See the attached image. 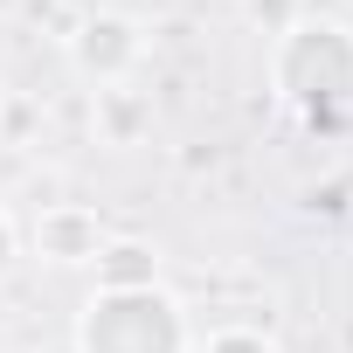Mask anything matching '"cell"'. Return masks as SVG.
Returning a JSON list of instances; mask_svg holds the SVG:
<instances>
[{"instance_id":"cell-3","label":"cell","mask_w":353,"mask_h":353,"mask_svg":"<svg viewBox=\"0 0 353 353\" xmlns=\"http://www.w3.org/2000/svg\"><path fill=\"white\" fill-rule=\"evenodd\" d=\"M70 63H77V77H90L97 90H111V83H125L145 63V28L132 14H90L70 35Z\"/></svg>"},{"instance_id":"cell-8","label":"cell","mask_w":353,"mask_h":353,"mask_svg":"<svg viewBox=\"0 0 353 353\" xmlns=\"http://www.w3.org/2000/svg\"><path fill=\"white\" fill-rule=\"evenodd\" d=\"M14 250H21V236H14V222H8V208H0V277L14 270Z\"/></svg>"},{"instance_id":"cell-7","label":"cell","mask_w":353,"mask_h":353,"mask_svg":"<svg viewBox=\"0 0 353 353\" xmlns=\"http://www.w3.org/2000/svg\"><path fill=\"white\" fill-rule=\"evenodd\" d=\"M188 353H284L270 332H256V325H215L208 339H194Z\"/></svg>"},{"instance_id":"cell-1","label":"cell","mask_w":353,"mask_h":353,"mask_svg":"<svg viewBox=\"0 0 353 353\" xmlns=\"http://www.w3.org/2000/svg\"><path fill=\"white\" fill-rule=\"evenodd\" d=\"M270 90L305 125L353 118V28L332 14H305L270 42Z\"/></svg>"},{"instance_id":"cell-5","label":"cell","mask_w":353,"mask_h":353,"mask_svg":"<svg viewBox=\"0 0 353 353\" xmlns=\"http://www.w3.org/2000/svg\"><path fill=\"white\" fill-rule=\"evenodd\" d=\"M90 270H97V291H145V284H159V250L139 236H111Z\"/></svg>"},{"instance_id":"cell-6","label":"cell","mask_w":353,"mask_h":353,"mask_svg":"<svg viewBox=\"0 0 353 353\" xmlns=\"http://www.w3.org/2000/svg\"><path fill=\"white\" fill-rule=\"evenodd\" d=\"M152 125V111H145V97H132L125 83H111V90H97V132L111 139V145H139V132Z\"/></svg>"},{"instance_id":"cell-2","label":"cell","mask_w":353,"mask_h":353,"mask_svg":"<svg viewBox=\"0 0 353 353\" xmlns=\"http://www.w3.org/2000/svg\"><path fill=\"white\" fill-rule=\"evenodd\" d=\"M188 312L173 291H90L77 312V353H188Z\"/></svg>"},{"instance_id":"cell-4","label":"cell","mask_w":353,"mask_h":353,"mask_svg":"<svg viewBox=\"0 0 353 353\" xmlns=\"http://www.w3.org/2000/svg\"><path fill=\"white\" fill-rule=\"evenodd\" d=\"M104 243H111V229H104V215L83 208V201H56V208H42V222H35V256L56 263V270L97 263Z\"/></svg>"}]
</instances>
